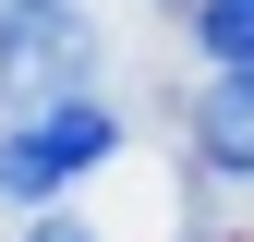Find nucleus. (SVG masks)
I'll list each match as a JSON object with an SVG mask.
<instances>
[{
	"label": "nucleus",
	"instance_id": "1",
	"mask_svg": "<svg viewBox=\"0 0 254 242\" xmlns=\"http://www.w3.org/2000/svg\"><path fill=\"white\" fill-rule=\"evenodd\" d=\"M85 73H97V24L73 0H0V97L24 121L37 109H73Z\"/></svg>",
	"mask_w": 254,
	"mask_h": 242
},
{
	"label": "nucleus",
	"instance_id": "2",
	"mask_svg": "<svg viewBox=\"0 0 254 242\" xmlns=\"http://www.w3.org/2000/svg\"><path fill=\"white\" fill-rule=\"evenodd\" d=\"M121 145V121L97 109V97H73V109H37V121H12V133H0V194L12 206H49L61 182H85Z\"/></svg>",
	"mask_w": 254,
	"mask_h": 242
},
{
	"label": "nucleus",
	"instance_id": "3",
	"mask_svg": "<svg viewBox=\"0 0 254 242\" xmlns=\"http://www.w3.org/2000/svg\"><path fill=\"white\" fill-rule=\"evenodd\" d=\"M194 158L230 170V182H254V73H206V97H194Z\"/></svg>",
	"mask_w": 254,
	"mask_h": 242
},
{
	"label": "nucleus",
	"instance_id": "4",
	"mask_svg": "<svg viewBox=\"0 0 254 242\" xmlns=\"http://www.w3.org/2000/svg\"><path fill=\"white\" fill-rule=\"evenodd\" d=\"M194 49L218 60V73H254V0H206V12H194Z\"/></svg>",
	"mask_w": 254,
	"mask_h": 242
},
{
	"label": "nucleus",
	"instance_id": "5",
	"mask_svg": "<svg viewBox=\"0 0 254 242\" xmlns=\"http://www.w3.org/2000/svg\"><path fill=\"white\" fill-rule=\"evenodd\" d=\"M37 242H97V230H85V218H37Z\"/></svg>",
	"mask_w": 254,
	"mask_h": 242
},
{
	"label": "nucleus",
	"instance_id": "6",
	"mask_svg": "<svg viewBox=\"0 0 254 242\" xmlns=\"http://www.w3.org/2000/svg\"><path fill=\"white\" fill-rule=\"evenodd\" d=\"M170 12H182V24H194V12H206V0H170Z\"/></svg>",
	"mask_w": 254,
	"mask_h": 242
}]
</instances>
